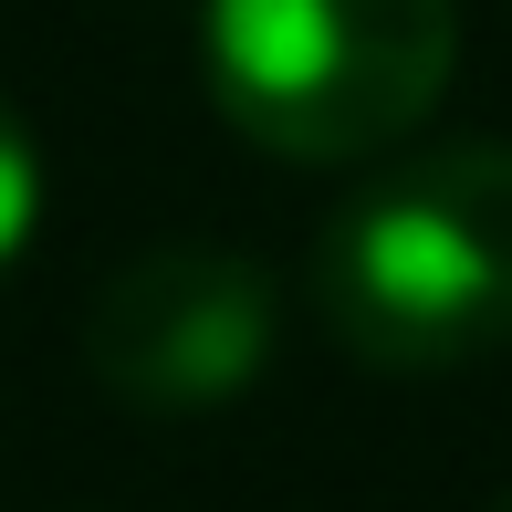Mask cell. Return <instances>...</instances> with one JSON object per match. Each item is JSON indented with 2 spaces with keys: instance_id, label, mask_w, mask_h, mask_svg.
Masks as SVG:
<instances>
[{
  "instance_id": "3",
  "label": "cell",
  "mask_w": 512,
  "mask_h": 512,
  "mask_svg": "<svg viewBox=\"0 0 512 512\" xmlns=\"http://www.w3.org/2000/svg\"><path fill=\"white\" fill-rule=\"evenodd\" d=\"M84 366L115 408H147V418L230 408L272 366V272L209 241L136 251L84 304Z\"/></svg>"
},
{
  "instance_id": "2",
  "label": "cell",
  "mask_w": 512,
  "mask_h": 512,
  "mask_svg": "<svg viewBox=\"0 0 512 512\" xmlns=\"http://www.w3.org/2000/svg\"><path fill=\"white\" fill-rule=\"evenodd\" d=\"M199 53L251 147L356 168L450 95L460 0H209Z\"/></svg>"
},
{
  "instance_id": "4",
  "label": "cell",
  "mask_w": 512,
  "mask_h": 512,
  "mask_svg": "<svg viewBox=\"0 0 512 512\" xmlns=\"http://www.w3.org/2000/svg\"><path fill=\"white\" fill-rule=\"evenodd\" d=\"M32 220H42V157H32V136H21V115L0 105V272L21 262Z\"/></svg>"
},
{
  "instance_id": "5",
  "label": "cell",
  "mask_w": 512,
  "mask_h": 512,
  "mask_svg": "<svg viewBox=\"0 0 512 512\" xmlns=\"http://www.w3.org/2000/svg\"><path fill=\"white\" fill-rule=\"evenodd\" d=\"M492 512H512V492H502V502H492Z\"/></svg>"
},
{
  "instance_id": "1",
  "label": "cell",
  "mask_w": 512,
  "mask_h": 512,
  "mask_svg": "<svg viewBox=\"0 0 512 512\" xmlns=\"http://www.w3.org/2000/svg\"><path fill=\"white\" fill-rule=\"evenodd\" d=\"M314 304L324 335L387 377L512 345V147H429L366 178L314 241Z\"/></svg>"
}]
</instances>
